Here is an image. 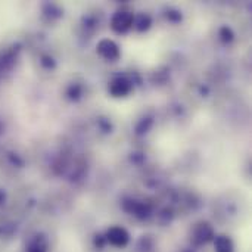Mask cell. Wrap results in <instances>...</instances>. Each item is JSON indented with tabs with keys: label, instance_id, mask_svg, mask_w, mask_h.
<instances>
[{
	"label": "cell",
	"instance_id": "cell-1",
	"mask_svg": "<svg viewBox=\"0 0 252 252\" xmlns=\"http://www.w3.org/2000/svg\"><path fill=\"white\" fill-rule=\"evenodd\" d=\"M112 233H115V236L114 235H108L109 236V239L114 242V244H117V245H123L126 241H127V235H126V232L124 230H121V229H112L111 230Z\"/></svg>",
	"mask_w": 252,
	"mask_h": 252
}]
</instances>
